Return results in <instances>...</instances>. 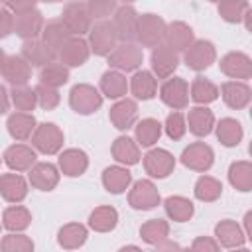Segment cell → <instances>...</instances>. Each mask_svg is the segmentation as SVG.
<instances>
[{
	"instance_id": "1",
	"label": "cell",
	"mask_w": 252,
	"mask_h": 252,
	"mask_svg": "<svg viewBox=\"0 0 252 252\" xmlns=\"http://www.w3.org/2000/svg\"><path fill=\"white\" fill-rule=\"evenodd\" d=\"M167 24L158 14H142L138 16V28H136V41L142 47H158L163 43Z\"/></svg>"
},
{
	"instance_id": "2",
	"label": "cell",
	"mask_w": 252,
	"mask_h": 252,
	"mask_svg": "<svg viewBox=\"0 0 252 252\" xmlns=\"http://www.w3.org/2000/svg\"><path fill=\"white\" fill-rule=\"evenodd\" d=\"M116 45H118V37H116V32H114L110 20H100L91 28V32H89L91 53L100 55V57H108L116 49Z\"/></svg>"
},
{
	"instance_id": "3",
	"label": "cell",
	"mask_w": 252,
	"mask_h": 252,
	"mask_svg": "<svg viewBox=\"0 0 252 252\" xmlns=\"http://www.w3.org/2000/svg\"><path fill=\"white\" fill-rule=\"evenodd\" d=\"M59 20L63 22L67 32L71 35H77V37H83L93 28V20L89 16L87 2H69V4H65Z\"/></svg>"
},
{
	"instance_id": "4",
	"label": "cell",
	"mask_w": 252,
	"mask_h": 252,
	"mask_svg": "<svg viewBox=\"0 0 252 252\" xmlns=\"http://www.w3.org/2000/svg\"><path fill=\"white\" fill-rule=\"evenodd\" d=\"M69 104L77 114H93L102 106V94L93 85L79 83L69 93Z\"/></svg>"
},
{
	"instance_id": "5",
	"label": "cell",
	"mask_w": 252,
	"mask_h": 252,
	"mask_svg": "<svg viewBox=\"0 0 252 252\" xmlns=\"http://www.w3.org/2000/svg\"><path fill=\"white\" fill-rule=\"evenodd\" d=\"M63 130L53 124V122H43V124H37L33 136H32V144H33V150L45 154V156H53L57 154L61 148H63Z\"/></svg>"
},
{
	"instance_id": "6",
	"label": "cell",
	"mask_w": 252,
	"mask_h": 252,
	"mask_svg": "<svg viewBox=\"0 0 252 252\" xmlns=\"http://www.w3.org/2000/svg\"><path fill=\"white\" fill-rule=\"evenodd\" d=\"M138 12L132 4H120L112 14V28L120 43H134L136 41V28H138Z\"/></svg>"
},
{
	"instance_id": "7",
	"label": "cell",
	"mask_w": 252,
	"mask_h": 252,
	"mask_svg": "<svg viewBox=\"0 0 252 252\" xmlns=\"http://www.w3.org/2000/svg\"><path fill=\"white\" fill-rule=\"evenodd\" d=\"M142 61H144V53L142 47L136 43H118L116 49L108 55V65L120 73L138 71Z\"/></svg>"
},
{
	"instance_id": "8",
	"label": "cell",
	"mask_w": 252,
	"mask_h": 252,
	"mask_svg": "<svg viewBox=\"0 0 252 252\" xmlns=\"http://www.w3.org/2000/svg\"><path fill=\"white\" fill-rule=\"evenodd\" d=\"M183 53H185L183 55L185 65L193 71H205L217 59V49H215L213 41H209V39H195L189 45V49H185Z\"/></svg>"
},
{
	"instance_id": "9",
	"label": "cell",
	"mask_w": 252,
	"mask_h": 252,
	"mask_svg": "<svg viewBox=\"0 0 252 252\" xmlns=\"http://www.w3.org/2000/svg\"><path fill=\"white\" fill-rule=\"evenodd\" d=\"M213 161H215V152L205 142H193L181 154V163L193 171H199V173L209 171Z\"/></svg>"
},
{
	"instance_id": "10",
	"label": "cell",
	"mask_w": 252,
	"mask_h": 252,
	"mask_svg": "<svg viewBox=\"0 0 252 252\" xmlns=\"http://www.w3.org/2000/svg\"><path fill=\"white\" fill-rule=\"evenodd\" d=\"M161 201L158 187L150 181V179H140L132 185L130 193H128V203L132 209L136 211H150L154 207H158Z\"/></svg>"
},
{
	"instance_id": "11",
	"label": "cell",
	"mask_w": 252,
	"mask_h": 252,
	"mask_svg": "<svg viewBox=\"0 0 252 252\" xmlns=\"http://www.w3.org/2000/svg\"><path fill=\"white\" fill-rule=\"evenodd\" d=\"M159 98L173 110H183L189 104V85L181 77H169L159 87Z\"/></svg>"
},
{
	"instance_id": "12",
	"label": "cell",
	"mask_w": 252,
	"mask_h": 252,
	"mask_svg": "<svg viewBox=\"0 0 252 252\" xmlns=\"http://www.w3.org/2000/svg\"><path fill=\"white\" fill-rule=\"evenodd\" d=\"M43 26H45L43 24V16L37 10V6L30 8V10H24L20 14H14V32L20 37H24V41L37 39L41 35Z\"/></svg>"
},
{
	"instance_id": "13",
	"label": "cell",
	"mask_w": 252,
	"mask_h": 252,
	"mask_svg": "<svg viewBox=\"0 0 252 252\" xmlns=\"http://www.w3.org/2000/svg\"><path fill=\"white\" fill-rule=\"evenodd\" d=\"M91 55V49H89V41L83 39V37H77V35H71L63 47L59 49L57 57H59V63L65 65L67 69L69 67H81L87 63Z\"/></svg>"
},
{
	"instance_id": "14",
	"label": "cell",
	"mask_w": 252,
	"mask_h": 252,
	"mask_svg": "<svg viewBox=\"0 0 252 252\" xmlns=\"http://www.w3.org/2000/svg\"><path fill=\"white\" fill-rule=\"evenodd\" d=\"M219 67L226 77H230L234 81H242L244 83L246 79L252 77V59L242 51H228L220 59Z\"/></svg>"
},
{
	"instance_id": "15",
	"label": "cell",
	"mask_w": 252,
	"mask_h": 252,
	"mask_svg": "<svg viewBox=\"0 0 252 252\" xmlns=\"http://www.w3.org/2000/svg\"><path fill=\"white\" fill-rule=\"evenodd\" d=\"M150 63H152L154 77L169 79L173 75V71L177 69V65H179V53H175L165 43H161V45H158V47L152 49Z\"/></svg>"
},
{
	"instance_id": "16",
	"label": "cell",
	"mask_w": 252,
	"mask_h": 252,
	"mask_svg": "<svg viewBox=\"0 0 252 252\" xmlns=\"http://www.w3.org/2000/svg\"><path fill=\"white\" fill-rule=\"evenodd\" d=\"M173 167H175V158L171 152L163 148H154L144 156V169L152 177L163 179L173 171Z\"/></svg>"
},
{
	"instance_id": "17",
	"label": "cell",
	"mask_w": 252,
	"mask_h": 252,
	"mask_svg": "<svg viewBox=\"0 0 252 252\" xmlns=\"http://www.w3.org/2000/svg\"><path fill=\"white\" fill-rule=\"evenodd\" d=\"M108 116H110V122H112L114 128H118V130H128V128H132V126L136 124V120H138V104H136L134 98H126V96H124V98L116 100V102L110 106Z\"/></svg>"
},
{
	"instance_id": "18",
	"label": "cell",
	"mask_w": 252,
	"mask_h": 252,
	"mask_svg": "<svg viewBox=\"0 0 252 252\" xmlns=\"http://www.w3.org/2000/svg\"><path fill=\"white\" fill-rule=\"evenodd\" d=\"M195 41V33L191 30V26H187L185 22H171L165 28V37L163 43L173 49L175 53L189 49V45Z\"/></svg>"
},
{
	"instance_id": "19",
	"label": "cell",
	"mask_w": 252,
	"mask_h": 252,
	"mask_svg": "<svg viewBox=\"0 0 252 252\" xmlns=\"http://www.w3.org/2000/svg\"><path fill=\"white\" fill-rule=\"evenodd\" d=\"M219 94H222V100L226 102V106L234 108V110H242L250 104L252 98V91L246 83L242 81H226L222 83Z\"/></svg>"
},
{
	"instance_id": "20",
	"label": "cell",
	"mask_w": 252,
	"mask_h": 252,
	"mask_svg": "<svg viewBox=\"0 0 252 252\" xmlns=\"http://www.w3.org/2000/svg\"><path fill=\"white\" fill-rule=\"evenodd\" d=\"M4 161L12 171H30L35 165V150L26 144H14L4 152Z\"/></svg>"
},
{
	"instance_id": "21",
	"label": "cell",
	"mask_w": 252,
	"mask_h": 252,
	"mask_svg": "<svg viewBox=\"0 0 252 252\" xmlns=\"http://www.w3.org/2000/svg\"><path fill=\"white\" fill-rule=\"evenodd\" d=\"M2 77L12 87H28V81L32 79V67L22 59V55H10L4 61Z\"/></svg>"
},
{
	"instance_id": "22",
	"label": "cell",
	"mask_w": 252,
	"mask_h": 252,
	"mask_svg": "<svg viewBox=\"0 0 252 252\" xmlns=\"http://www.w3.org/2000/svg\"><path fill=\"white\" fill-rule=\"evenodd\" d=\"M30 183L39 191H51L59 183V169L49 161H35L30 169Z\"/></svg>"
},
{
	"instance_id": "23",
	"label": "cell",
	"mask_w": 252,
	"mask_h": 252,
	"mask_svg": "<svg viewBox=\"0 0 252 252\" xmlns=\"http://www.w3.org/2000/svg\"><path fill=\"white\" fill-rule=\"evenodd\" d=\"M215 240L219 242V246H224V248H240L244 246L246 242V236L240 228V224L236 220H230V219H224L220 222H217L215 226Z\"/></svg>"
},
{
	"instance_id": "24",
	"label": "cell",
	"mask_w": 252,
	"mask_h": 252,
	"mask_svg": "<svg viewBox=\"0 0 252 252\" xmlns=\"http://www.w3.org/2000/svg\"><path fill=\"white\" fill-rule=\"evenodd\" d=\"M185 122H187V128L191 134H195L199 138L209 136L215 128V114L207 106H193V108H189Z\"/></svg>"
},
{
	"instance_id": "25",
	"label": "cell",
	"mask_w": 252,
	"mask_h": 252,
	"mask_svg": "<svg viewBox=\"0 0 252 252\" xmlns=\"http://www.w3.org/2000/svg\"><path fill=\"white\" fill-rule=\"evenodd\" d=\"M55 53L45 47L41 39H28L22 43V59L30 67H45L55 61Z\"/></svg>"
},
{
	"instance_id": "26",
	"label": "cell",
	"mask_w": 252,
	"mask_h": 252,
	"mask_svg": "<svg viewBox=\"0 0 252 252\" xmlns=\"http://www.w3.org/2000/svg\"><path fill=\"white\" fill-rule=\"evenodd\" d=\"M89 167V156L79 148H67L59 154V169L69 177H79Z\"/></svg>"
},
{
	"instance_id": "27",
	"label": "cell",
	"mask_w": 252,
	"mask_h": 252,
	"mask_svg": "<svg viewBox=\"0 0 252 252\" xmlns=\"http://www.w3.org/2000/svg\"><path fill=\"white\" fill-rule=\"evenodd\" d=\"M0 195L8 203H22L28 195V181L20 173H2L0 175Z\"/></svg>"
},
{
	"instance_id": "28",
	"label": "cell",
	"mask_w": 252,
	"mask_h": 252,
	"mask_svg": "<svg viewBox=\"0 0 252 252\" xmlns=\"http://www.w3.org/2000/svg\"><path fill=\"white\" fill-rule=\"evenodd\" d=\"M6 128H8V132L14 140L24 142V140L33 136V132L37 128V122H35L33 114H30V112H14V114L8 116Z\"/></svg>"
},
{
	"instance_id": "29",
	"label": "cell",
	"mask_w": 252,
	"mask_h": 252,
	"mask_svg": "<svg viewBox=\"0 0 252 252\" xmlns=\"http://www.w3.org/2000/svg\"><path fill=\"white\" fill-rule=\"evenodd\" d=\"M128 89L132 91V94H134L136 98H140V100H150V98H154L156 93H158V79L154 77L152 71L142 69V71H136V73L132 75V79H130V83H128Z\"/></svg>"
},
{
	"instance_id": "30",
	"label": "cell",
	"mask_w": 252,
	"mask_h": 252,
	"mask_svg": "<svg viewBox=\"0 0 252 252\" xmlns=\"http://www.w3.org/2000/svg\"><path fill=\"white\" fill-rule=\"evenodd\" d=\"M112 158L120 163V165H136L140 161V146L136 144V140L128 138V136H118L112 142Z\"/></svg>"
},
{
	"instance_id": "31",
	"label": "cell",
	"mask_w": 252,
	"mask_h": 252,
	"mask_svg": "<svg viewBox=\"0 0 252 252\" xmlns=\"http://www.w3.org/2000/svg\"><path fill=\"white\" fill-rule=\"evenodd\" d=\"M126 93H128V79L124 73L110 69L100 77V94L102 96L120 100L126 96Z\"/></svg>"
},
{
	"instance_id": "32",
	"label": "cell",
	"mask_w": 252,
	"mask_h": 252,
	"mask_svg": "<svg viewBox=\"0 0 252 252\" xmlns=\"http://www.w3.org/2000/svg\"><path fill=\"white\" fill-rule=\"evenodd\" d=\"M132 183V173L124 165H110L102 171V185L108 193L120 195L124 193Z\"/></svg>"
},
{
	"instance_id": "33",
	"label": "cell",
	"mask_w": 252,
	"mask_h": 252,
	"mask_svg": "<svg viewBox=\"0 0 252 252\" xmlns=\"http://www.w3.org/2000/svg\"><path fill=\"white\" fill-rule=\"evenodd\" d=\"M87 236H89V230H87L85 224H81V222H67V224H63L59 228L57 242L65 250H77V248H81L87 242Z\"/></svg>"
},
{
	"instance_id": "34",
	"label": "cell",
	"mask_w": 252,
	"mask_h": 252,
	"mask_svg": "<svg viewBox=\"0 0 252 252\" xmlns=\"http://www.w3.org/2000/svg\"><path fill=\"white\" fill-rule=\"evenodd\" d=\"M71 37V33L67 32V28L63 26L61 20H51L43 26L41 30V41L45 43V47L49 51H53L55 55L59 53V49L63 47V43Z\"/></svg>"
},
{
	"instance_id": "35",
	"label": "cell",
	"mask_w": 252,
	"mask_h": 252,
	"mask_svg": "<svg viewBox=\"0 0 252 252\" xmlns=\"http://www.w3.org/2000/svg\"><path fill=\"white\" fill-rule=\"evenodd\" d=\"M118 224V211L110 205H100L89 215V226L94 232H110Z\"/></svg>"
},
{
	"instance_id": "36",
	"label": "cell",
	"mask_w": 252,
	"mask_h": 252,
	"mask_svg": "<svg viewBox=\"0 0 252 252\" xmlns=\"http://www.w3.org/2000/svg\"><path fill=\"white\" fill-rule=\"evenodd\" d=\"M189 96L199 106H205V104H209V102H213V100L219 98V87L213 81H209V79H205V77L199 75V77L193 79V83L189 87Z\"/></svg>"
},
{
	"instance_id": "37",
	"label": "cell",
	"mask_w": 252,
	"mask_h": 252,
	"mask_svg": "<svg viewBox=\"0 0 252 252\" xmlns=\"http://www.w3.org/2000/svg\"><path fill=\"white\" fill-rule=\"evenodd\" d=\"M30 222H32V213L22 205H12L2 213V226L8 228L10 232H22L30 226Z\"/></svg>"
},
{
	"instance_id": "38",
	"label": "cell",
	"mask_w": 252,
	"mask_h": 252,
	"mask_svg": "<svg viewBox=\"0 0 252 252\" xmlns=\"http://www.w3.org/2000/svg\"><path fill=\"white\" fill-rule=\"evenodd\" d=\"M242 136H244V130H242V124L236 120V118H222L219 124H217V138L222 146L226 148H234L242 142Z\"/></svg>"
},
{
	"instance_id": "39",
	"label": "cell",
	"mask_w": 252,
	"mask_h": 252,
	"mask_svg": "<svg viewBox=\"0 0 252 252\" xmlns=\"http://www.w3.org/2000/svg\"><path fill=\"white\" fill-rule=\"evenodd\" d=\"M228 181L234 189L246 193L252 189V163L246 159H238L228 167Z\"/></svg>"
},
{
	"instance_id": "40",
	"label": "cell",
	"mask_w": 252,
	"mask_h": 252,
	"mask_svg": "<svg viewBox=\"0 0 252 252\" xmlns=\"http://www.w3.org/2000/svg\"><path fill=\"white\" fill-rule=\"evenodd\" d=\"M163 207H165V213L171 220L175 222H185L193 217L195 213V207L193 203L187 199V197H181V195H171L163 201Z\"/></svg>"
},
{
	"instance_id": "41",
	"label": "cell",
	"mask_w": 252,
	"mask_h": 252,
	"mask_svg": "<svg viewBox=\"0 0 252 252\" xmlns=\"http://www.w3.org/2000/svg\"><path fill=\"white\" fill-rule=\"evenodd\" d=\"M140 236L144 242L158 246L169 236V222L163 219H150L140 226Z\"/></svg>"
},
{
	"instance_id": "42",
	"label": "cell",
	"mask_w": 252,
	"mask_h": 252,
	"mask_svg": "<svg viewBox=\"0 0 252 252\" xmlns=\"http://www.w3.org/2000/svg\"><path fill=\"white\" fill-rule=\"evenodd\" d=\"M161 136V122L156 118H144L136 124V144L150 148Z\"/></svg>"
},
{
	"instance_id": "43",
	"label": "cell",
	"mask_w": 252,
	"mask_h": 252,
	"mask_svg": "<svg viewBox=\"0 0 252 252\" xmlns=\"http://www.w3.org/2000/svg\"><path fill=\"white\" fill-rule=\"evenodd\" d=\"M69 81V69L57 61L41 67L39 71V85L51 87V89H59Z\"/></svg>"
},
{
	"instance_id": "44",
	"label": "cell",
	"mask_w": 252,
	"mask_h": 252,
	"mask_svg": "<svg viewBox=\"0 0 252 252\" xmlns=\"http://www.w3.org/2000/svg\"><path fill=\"white\" fill-rule=\"evenodd\" d=\"M195 197L199 201H205V203H213L217 201L220 195H222V183L217 179V177H211V175H201L195 183V189H193Z\"/></svg>"
},
{
	"instance_id": "45",
	"label": "cell",
	"mask_w": 252,
	"mask_h": 252,
	"mask_svg": "<svg viewBox=\"0 0 252 252\" xmlns=\"http://www.w3.org/2000/svg\"><path fill=\"white\" fill-rule=\"evenodd\" d=\"M10 102L16 106L18 112H30L35 108L37 100H35V93L30 87H12L10 93Z\"/></svg>"
},
{
	"instance_id": "46",
	"label": "cell",
	"mask_w": 252,
	"mask_h": 252,
	"mask_svg": "<svg viewBox=\"0 0 252 252\" xmlns=\"http://www.w3.org/2000/svg\"><path fill=\"white\" fill-rule=\"evenodd\" d=\"M250 8V2H244V0H230V2H220L217 4V10L220 14V18L228 24H238L242 22V16L244 12Z\"/></svg>"
},
{
	"instance_id": "47",
	"label": "cell",
	"mask_w": 252,
	"mask_h": 252,
	"mask_svg": "<svg viewBox=\"0 0 252 252\" xmlns=\"http://www.w3.org/2000/svg\"><path fill=\"white\" fill-rule=\"evenodd\" d=\"M33 240L22 232H10L0 242V252H33Z\"/></svg>"
},
{
	"instance_id": "48",
	"label": "cell",
	"mask_w": 252,
	"mask_h": 252,
	"mask_svg": "<svg viewBox=\"0 0 252 252\" xmlns=\"http://www.w3.org/2000/svg\"><path fill=\"white\" fill-rule=\"evenodd\" d=\"M161 128L165 130V134L171 140H181L185 136V132H187V122H185L183 112H177V110L169 112L167 118H165V124Z\"/></svg>"
},
{
	"instance_id": "49",
	"label": "cell",
	"mask_w": 252,
	"mask_h": 252,
	"mask_svg": "<svg viewBox=\"0 0 252 252\" xmlns=\"http://www.w3.org/2000/svg\"><path fill=\"white\" fill-rule=\"evenodd\" d=\"M118 4L114 0H91L87 2V10H89V16L91 20H106L108 16H112L116 12Z\"/></svg>"
},
{
	"instance_id": "50",
	"label": "cell",
	"mask_w": 252,
	"mask_h": 252,
	"mask_svg": "<svg viewBox=\"0 0 252 252\" xmlns=\"http://www.w3.org/2000/svg\"><path fill=\"white\" fill-rule=\"evenodd\" d=\"M33 93H35L37 104H39L43 110H53V108L59 104V100H61L59 91H57V89H51V87H45V85H37V87L33 89Z\"/></svg>"
},
{
	"instance_id": "51",
	"label": "cell",
	"mask_w": 252,
	"mask_h": 252,
	"mask_svg": "<svg viewBox=\"0 0 252 252\" xmlns=\"http://www.w3.org/2000/svg\"><path fill=\"white\" fill-rule=\"evenodd\" d=\"M191 252H220L219 242L213 236H197L191 242Z\"/></svg>"
},
{
	"instance_id": "52",
	"label": "cell",
	"mask_w": 252,
	"mask_h": 252,
	"mask_svg": "<svg viewBox=\"0 0 252 252\" xmlns=\"http://www.w3.org/2000/svg\"><path fill=\"white\" fill-rule=\"evenodd\" d=\"M14 32V14L2 4L0 6V39L8 37Z\"/></svg>"
},
{
	"instance_id": "53",
	"label": "cell",
	"mask_w": 252,
	"mask_h": 252,
	"mask_svg": "<svg viewBox=\"0 0 252 252\" xmlns=\"http://www.w3.org/2000/svg\"><path fill=\"white\" fill-rule=\"evenodd\" d=\"M156 252H191V250H189V248H183L181 244L171 242V240L167 238V240H163L161 244L156 246Z\"/></svg>"
},
{
	"instance_id": "54",
	"label": "cell",
	"mask_w": 252,
	"mask_h": 252,
	"mask_svg": "<svg viewBox=\"0 0 252 252\" xmlns=\"http://www.w3.org/2000/svg\"><path fill=\"white\" fill-rule=\"evenodd\" d=\"M10 110V93L4 85H0V114H6Z\"/></svg>"
},
{
	"instance_id": "55",
	"label": "cell",
	"mask_w": 252,
	"mask_h": 252,
	"mask_svg": "<svg viewBox=\"0 0 252 252\" xmlns=\"http://www.w3.org/2000/svg\"><path fill=\"white\" fill-rule=\"evenodd\" d=\"M250 220H252V211H248L246 215H244V236H246V240L248 238H252V230H250Z\"/></svg>"
},
{
	"instance_id": "56",
	"label": "cell",
	"mask_w": 252,
	"mask_h": 252,
	"mask_svg": "<svg viewBox=\"0 0 252 252\" xmlns=\"http://www.w3.org/2000/svg\"><path fill=\"white\" fill-rule=\"evenodd\" d=\"M242 22H244V26H246V30L250 32L252 30V6L244 12V16H242Z\"/></svg>"
},
{
	"instance_id": "57",
	"label": "cell",
	"mask_w": 252,
	"mask_h": 252,
	"mask_svg": "<svg viewBox=\"0 0 252 252\" xmlns=\"http://www.w3.org/2000/svg\"><path fill=\"white\" fill-rule=\"evenodd\" d=\"M118 252H144V250L138 248V246H134V244H128V246H122Z\"/></svg>"
},
{
	"instance_id": "58",
	"label": "cell",
	"mask_w": 252,
	"mask_h": 252,
	"mask_svg": "<svg viewBox=\"0 0 252 252\" xmlns=\"http://www.w3.org/2000/svg\"><path fill=\"white\" fill-rule=\"evenodd\" d=\"M4 61H6V55H4V51L0 49V73H2V67H4Z\"/></svg>"
},
{
	"instance_id": "59",
	"label": "cell",
	"mask_w": 252,
	"mask_h": 252,
	"mask_svg": "<svg viewBox=\"0 0 252 252\" xmlns=\"http://www.w3.org/2000/svg\"><path fill=\"white\" fill-rule=\"evenodd\" d=\"M230 252H250L248 248H244V246H240V248H232Z\"/></svg>"
},
{
	"instance_id": "60",
	"label": "cell",
	"mask_w": 252,
	"mask_h": 252,
	"mask_svg": "<svg viewBox=\"0 0 252 252\" xmlns=\"http://www.w3.org/2000/svg\"><path fill=\"white\" fill-rule=\"evenodd\" d=\"M0 228H2V220H0Z\"/></svg>"
}]
</instances>
